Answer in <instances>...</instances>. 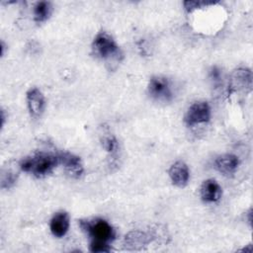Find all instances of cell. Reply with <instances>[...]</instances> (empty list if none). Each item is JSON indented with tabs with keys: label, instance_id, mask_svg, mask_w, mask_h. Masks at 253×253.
Returning a JSON list of instances; mask_svg holds the SVG:
<instances>
[{
	"label": "cell",
	"instance_id": "cell-1",
	"mask_svg": "<svg viewBox=\"0 0 253 253\" xmlns=\"http://www.w3.org/2000/svg\"><path fill=\"white\" fill-rule=\"evenodd\" d=\"M81 230L89 237L91 252H109L111 243L115 240L114 227L103 218H88L79 221Z\"/></svg>",
	"mask_w": 253,
	"mask_h": 253
},
{
	"label": "cell",
	"instance_id": "cell-2",
	"mask_svg": "<svg viewBox=\"0 0 253 253\" xmlns=\"http://www.w3.org/2000/svg\"><path fill=\"white\" fill-rule=\"evenodd\" d=\"M92 54L106 62V64H118L122 61L124 54L114 38L107 32H99L93 39L91 44Z\"/></svg>",
	"mask_w": 253,
	"mask_h": 253
},
{
	"label": "cell",
	"instance_id": "cell-3",
	"mask_svg": "<svg viewBox=\"0 0 253 253\" xmlns=\"http://www.w3.org/2000/svg\"><path fill=\"white\" fill-rule=\"evenodd\" d=\"M59 164L58 153H50L41 151L33 156L25 157L21 160L19 166L22 171L31 173L38 178H42L52 173L55 167Z\"/></svg>",
	"mask_w": 253,
	"mask_h": 253
},
{
	"label": "cell",
	"instance_id": "cell-4",
	"mask_svg": "<svg viewBox=\"0 0 253 253\" xmlns=\"http://www.w3.org/2000/svg\"><path fill=\"white\" fill-rule=\"evenodd\" d=\"M147 92L149 97L156 103L168 104L174 99V92L171 81L161 75L152 76L147 85Z\"/></svg>",
	"mask_w": 253,
	"mask_h": 253
},
{
	"label": "cell",
	"instance_id": "cell-5",
	"mask_svg": "<svg viewBox=\"0 0 253 253\" xmlns=\"http://www.w3.org/2000/svg\"><path fill=\"white\" fill-rule=\"evenodd\" d=\"M211 106L206 101H198L193 103L184 116V123L188 126H194L201 124H206L211 120Z\"/></svg>",
	"mask_w": 253,
	"mask_h": 253
},
{
	"label": "cell",
	"instance_id": "cell-6",
	"mask_svg": "<svg viewBox=\"0 0 253 253\" xmlns=\"http://www.w3.org/2000/svg\"><path fill=\"white\" fill-rule=\"evenodd\" d=\"M230 92L249 93L252 90V72L249 68L239 67L235 69L229 80Z\"/></svg>",
	"mask_w": 253,
	"mask_h": 253
},
{
	"label": "cell",
	"instance_id": "cell-7",
	"mask_svg": "<svg viewBox=\"0 0 253 253\" xmlns=\"http://www.w3.org/2000/svg\"><path fill=\"white\" fill-rule=\"evenodd\" d=\"M59 164H62L66 174L73 179L80 178L84 173V167L79 156L70 152H59L58 153Z\"/></svg>",
	"mask_w": 253,
	"mask_h": 253
},
{
	"label": "cell",
	"instance_id": "cell-8",
	"mask_svg": "<svg viewBox=\"0 0 253 253\" xmlns=\"http://www.w3.org/2000/svg\"><path fill=\"white\" fill-rule=\"evenodd\" d=\"M26 101L30 116L34 119L40 118L45 108V99L42 91L37 87L29 89L26 94Z\"/></svg>",
	"mask_w": 253,
	"mask_h": 253
},
{
	"label": "cell",
	"instance_id": "cell-9",
	"mask_svg": "<svg viewBox=\"0 0 253 253\" xmlns=\"http://www.w3.org/2000/svg\"><path fill=\"white\" fill-rule=\"evenodd\" d=\"M172 184L178 188H185L190 180V170L188 165L181 160L174 162L168 170Z\"/></svg>",
	"mask_w": 253,
	"mask_h": 253
},
{
	"label": "cell",
	"instance_id": "cell-10",
	"mask_svg": "<svg viewBox=\"0 0 253 253\" xmlns=\"http://www.w3.org/2000/svg\"><path fill=\"white\" fill-rule=\"evenodd\" d=\"M151 241H153V237L150 231L145 232L142 230H132L125 236L124 245L127 250H140Z\"/></svg>",
	"mask_w": 253,
	"mask_h": 253
},
{
	"label": "cell",
	"instance_id": "cell-11",
	"mask_svg": "<svg viewBox=\"0 0 253 253\" xmlns=\"http://www.w3.org/2000/svg\"><path fill=\"white\" fill-rule=\"evenodd\" d=\"M200 195L204 203H216L220 200L222 196V189L215 180L208 179L203 182L200 189Z\"/></svg>",
	"mask_w": 253,
	"mask_h": 253
},
{
	"label": "cell",
	"instance_id": "cell-12",
	"mask_svg": "<svg viewBox=\"0 0 253 253\" xmlns=\"http://www.w3.org/2000/svg\"><path fill=\"white\" fill-rule=\"evenodd\" d=\"M70 225V218L66 211H58L53 214L49 222V229L50 232L54 237L61 238L63 237Z\"/></svg>",
	"mask_w": 253,
	"mask_h": 253
},
{
	"label": "cell",
	"instance_id": "cell-13",
	"mask_svg": "<svg viewBox=\"0 0 253 253\" xmlns=\"http://www.w3.org/2000/svg\"><path fill=\"white\" fill-rule=\"evenodd\" d=\"M215 168L223 175L229 176L235 173L239 166V159L236 155L231 153L221 154L216 157L214 161Z\"/></svg>",
	"mask_w": 253,
	"mask_h": 253
},
{
	"label": "cell",
	"instance_id": "cell-14",
	"mask_svg": "<svg viewBox=\"0 0 253 253\" xmlns=\"http://www.w3.org/2000/svg\"><path fill=\"white\" fill-rule=\"evenodd\" d=\"M52 13V5L48 1L37 2L33 9L34 21L38 24L45 22Z\"/></svg>",
	"mask_w": 253,
	"mask_h": 253
},
{
	"label": "cell",
	"instance_id": "cell-15",
	"mask_svg": "<svg viewBox=\"0 0 253 253\" xmlns=\"http://www.w3.org/2000/svg\"><path fill=\"white\" fill-rule=\"evenodd\" d=\"M101 143L102 147L110 154H115L119 148V143L115 135L111 133L104 134L103 137L101 138Z\"/></svg>",
	"mask_w": 253,
	"mask_h": 253
},
{
	"label": "cell",
	"instance_id": "cell-16",
	"mask_svg": "<svg viewBox=\"0 0 253 253\" xmlns=\"http://www.w3.org/2000/svg\"><path fill=\"white\" fill-rule=\"evenodd\" d=\"M17 182V175L12 172H6L2 174L1 179V188L2 189H10Z\"/></svg>",
	"mask_w": 253,
	"mask_h": 253
},
{
	"label": "cell",
	"instance_id": "cell-17",
	"mask_svg": "<svg viewBox=\"0 0 253 253\" xmlns=\"http://www.w3.org/2000/svg\"><path fill=\"white\" fill-rule=\"evenodd\" d=\"M210 4H212V3H208V2H200V1H185L184 2V7L186 9V11L188 12H192L193 10L197 9V8H200L201 6H204V5H210Z\"/></svg>",
	"mask_w": 253,
	"mask_h": 253
},
{
	"label": "cell",
	"instance_id": "cell-18",
	"mask_svg": "<svg viewBox=\"0 0 253 253\" xmlns=\"http://www.w3.org/2000/svg\"><path fill=\"white\" fill-rule=\"evenodd\" d=\"M210 78L214 83L219 82L220 81V69L218 67H216V66L211 67V69L210 71Z\"/></svg>",
	"mask_w": 253,
	"mask_h": 253
}]
</instances>
